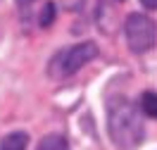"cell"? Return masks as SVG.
I'll return each mask as SVG.
<instances>
[{
    "label": "cell",
    "mask_w": 157,
    "mask_h": 150,
    "mask_svg": "<svg viewBox=\"0 0 157 150\" xmlns=\"http://www.w3.org/2000/svg\"><path fill=\"white\" fill-rule=\"evenodd\" d=\"M36 150H69V143L62 133H48L45 138H40Z\"/></svg>",
    "instance_id": "5"
},
{
    "label": "cell",
    "mask_w": 157,
    "mask_h": 150,
    "mask_svg": "<svg viewBox=\"0 0 157 150\" xmlns=\"http://www.w3.org/2000/svg\"><path fill=\"white\" fill-rule=\"evenodd\" d=\"M140 110L145 112L147 117L157 119V93H152V90H145V93L140 95Z\"/></svg>",
    "instance_id": "6"
},
{
    "label": "cell",
    "mask_w": 157,
    "mask_h": 150,
    "mask_svg": "<svg viewBox=\"0 0 157 150\" xmlns=\"http://www.w3.org/2000/svg\"><path fill=\"white\" fill-rule=\"evenodd\" d=\"M124 36L126 43L133 52H147V50L155 48L157 43V24L147 14H128L126 24H124Z\"/></svg>",
    "instance_id": "3"
},
{
    "label": "cell",
    "mask_w": 157,
    "mask_h": 150,
    "mask_svg": "<svg viewBox=\"0 0 157 150\" xmlns=\"http://www.w3.org/2000/svg\"><path fill=\"white\" fill-rule=\"evenodd\" d=\"M26 143H29V136L24 131H12L0 140V150H26Z\"/></svg>",
    "instance_id": "4"
},
{
    "label": "cell",
    "mask_w": 157,
    "mask_h": 150,
    "mask_svg": "<svg viewBox=\"0 0 157 150\" xmlns=\"http://www.w3.org/2000/svg\"><path fill=\"white\" fill-rule=\"evenodd\" d=\"M83 2H86V0H62V5H64L67 10H71V12L81 10V7H83Z\"/></svg>",
    "instance_id": "8"
},
{
    "label": "cell",
    "mask_w": 157,
    "mask_h": 150,
    "mask_svg": "<svg viewBox=\"0 0 157 150\" xmlns=\"http://www.w3.org/2000/svg\"><path fill=\"white\" fill-rule=\"evenodd\" d=\"M98 57V45L95 43H78V45H71L67 50H59L57 55L50 60L48 71L52 79H67L71 74H76L81 67H86L88 62H93Z\"/></svg>",
    "instance_id": "2"
},
{
    "label": "cell",
    "mask_w": 157,
    "mask_h": 150,
    "mask_svg": "<svg viewBox=\"0 0 157 150\" xmlns=\"http://www.w3.org/2000/svg\"><path fill=\"white\" fill-rule=\"evenodd\" d=\"M107 131L112 143L121 150H136L145 136V126L140 121V114L128 100H112L109 102Z\"/></svg>",
    "instance_id": "1"
},
{
    "label": "cell",
    "mask_w": 157,
    "mask_h": 150,
    "mask_svg": "<svg viewBox=\"0 0 157 150\" xmlns=\"http://www.w3.org/2000/svg\"><path fill=\"white\" fill-rule=\"evenodd\" d=\"M17 2H19V5H31L33 0H17Z\"/></svg>",
    "instance_id": "10"
},
{
    "label": "cell",
    "mask_w": 157,
    "mask_h": 150,
    "mask_svg": "<svg viewBox=\"0 0 157 150\" xmlns=\"http://www.w3.org/2000/svg\"><path fill=\"white\" fill-rule=\"evenodd\" d=\"M55 21V2H45V7L40 10V26H50Z\"/></svg>",
    "instance_id": "7"
},
{
    "label": "cell",
    "mask_w": 157,
    "mask_h": 150,
    "mask_svg": "<svg viewBox=\"0 0 157 150\" xmlns=\"http://www.w3.org/2000/svg\"><path fill=\"white\" fill-rule=\"evenodd\" d=\"M143 2V7H147V10H157V0H140Z\"/></svg>",
    "instance_id": "9"
}]
</instances>
